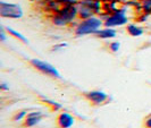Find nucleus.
Masks as SVG:
<instances>
[{
	"mask_svg": "<svg viewBox=\"0 0 151 128\" xmlns=\"http://www.w3.org/2000/svg\"><path fill=\"white\" fill-rule=\"evenodd\" d=\"M78 16V9L76 5H64L52 16V23L56 26H66Z\"/></svg>",
	"mask_w": 151,
	"mask_h": 128,
	"instance_id": "1",
	"label": "nucleus"
},
{
	"mask_svg": "<svg viewBox=\"0 0 151 128\" xmlns=\"http://www.w3.org/2000/svg\"><path fill=\"white\" fill-rule=\"evenodd\" d=\"M102 25H104V22L97 16H92L90 18L82 19L75 27V35L83 36L88 34H96Z\"/></svg>",
	"mask_w": 151,
	"mask_h": 128,
	"instance_id": "2",
	"label": "nucleus"
},
{
	"mask_svg": "<svg viewBox=\"0 0 151 128\" xmlns=\"http://www.w3.org/2000/svg\"><path fill=\"white\" fill-rule=\"evenodd\" d=\"M76 6L78 9V17L81 19L96 16V14L101 10L100 0H80Z\"/></svg>",
	"mask_w": 151,
	"mask_h": 128,
	"instance_id": "3",
	"label": "nucleus"
},
{
	"mask_svg": "<svg viewBox=\"0 0 151 128\" xmlns=\"http://www.w3.org/2000/svg\"><path fill=\"white\" fill-rule=\"evenodd\" d=\"M24 13L19 5L0 1V16L2 18H12V19H19L22 18Z\"/></svg>",
	"mask_w": 151,
	"mask_h": 128,
	"instance_id": "4",
	"label": "nucleus"
},
{
	"mask_svg": "<svg viewBox=\"0 0 151 128\" xmlns=\"http://www.w3.org/2000/svg\"><path fill=\"white\" fill-rule=\"evenodd\" d=\"M30 65L33 68H35L37 70L41 72L42 74H45L47 76H50L53 78H61L60 73L58 72V69L56 67H53L51 64L43 61L41 59H37V58H33L30 60Z\"/></svg>",
	"mask_w": 151,
	"mask_h": 128,
	"instance_id": "5",
	"label": "nucleus"
},
{
	"mask_svg": "<svg viewBox=\"0 0 151 128\" xmlns=\"http://www.w3.org/2000/svg\"><path fill=\"white\" fill-rule=\"evenodd\" d=\"M127 24V16L125 14V10H115L111 15L107 16L104 26L105 27H115V26H122Z\"/></svg>",
	"mask_w": 151,
	"mask_h": 128,
	"instance_id": "6",
	"label": "nucleus"
},
{
	"mask_svg": "<svg viewBox=\"0 0 151 128\" xmlns=\"http://www.w3.org/2000/svg\"><path fill=\"white\" fill-rule=\"evenodd\" d=\"M83 97L90 102L92 106H102V104L108 102V95L105 92L99 90L85 92V93H83Z\"/></svg>",
	"mask_w": 151,
	"mask_h": 128,
	"instance_id": "7",
	"label": "nucleus"
},
{
	"mask_svg": "<svg viewBox=\"0 0 151 128\" xmlns=\"http://www.w3.org/2000/svg\"><path fill=\"white\" fill-rule=\"evenodd\" d=\"M43 117H45V114L41 111H30V112H27L26 117L24 118L22 126L25 128L34 127V126L40 124V121L43 119Z\"/></svg>",
	"mask_w": 151,
	"mask_h": 128,
	"instance_id": "8",
	"label": "nucleus"
},
{
	"mask_svg": "<svg viewBox=\"0 0 151 128\" xmlns=\"http://www.w3.org/2000/svg\"><path fill=\"white\" fill-rule=\"evenodd\" d=\"M75 124V118L69 112L63 111L56 117V126L58 128H70Z\"/></svg>",
	"mask_w": 151,
	"mask_h": 128,
	"instance_id": "9",
	"label": "nucleus"
},
{
	"mask_svg": "<svg viewBox=\"0 0 151 128\" xmlns=\"http://www.w3.org/2000/svg\"><path fill=\"white\" fill-rule=\"evenodd\" d=\"M117 32L111 27H105V29H100V30L94 34L98 39H102V40H108V39H113L116 36Z\"/></svg>",
	"mask_w": 151,
	"mask_h": 128,
	"instance_id": "10",
	"label": "nucleus"
},
{
	"mask_svg": "<svg viewBox=\"0 0 151 128\" xmlns=\"http://www.w3.org/2000/svg\"><path fill=\"white\" fill-rule=\"evenodd\" d=\"M126 32H127L129 35L136 38V36H141L144 33V30L136 24H127L126 25Z\"/></svg>",
	"mask_w": 151,
	"mask_h": 128,
	"instance_id": "11",
	"label": "nucleus"
},
{
	"mask_svg": "<svg viewBox=\"0 0 151 128\" xmlns=\"http://www.w3.org/2000/svg\"><path fill=\"white\" fill-rule=\"evenodd\" d=\"M5 30H6V32L8 33L9 36H13L14 39L18 40V41H21V42H23V43L29 44V40L25 38L22 33H19V32H17V31L13 30V29H10V27H5Z\"/></svg>",
	"mask_w": 151,
	"mask_h": 128,
	"instance_id": "12",
	"label": "nucleus"
},
{
	"mask_svg": "<svg viewBox=\"0 0 151 128\" xmlns=\"http://www.w3.org/2000/svg\"><path fill=\"white\" fill-rule=\"evenodd\" d=\"M41 102H43L45 106L49 107V108H51V110H59L61 109V104L59 103H57L56 101H53V100H50V99H47V98H43V97H41Z\"/></svg>",
	"mask_w": 151,
	"mask_h": 128,
	"instance_id": "13",
	"label": "nucleus"
},
{
	"mask_svg": "<svg viewBox=\"0 0 151 128\" xmlns=\"http://www.w3.org/2000/svg\"><path fill=\"white\" fill-rule=\"evenodd\" d=\"M27 110H22V111H18V112H16L14 116H13V118H12V120L13 121H21V120H24V118L26 117V114H27Z\"/></svg>",
	"mask_w": 151,
	"mask_h": 128,
	"instance_id": "14",
	"label": "nucleus"
},
{
	"mask_svg": "<svg viewBox=\"0 0 151 128\" xmlns=\"http://www.w3.org/2000/svg\"><path fill=\"white\" fill-rule=\"evenodd\" d=\"M142 8L147 14H151V0H143L142 1Z\"/></svg>",
	"mask_w": 151,
	"mask_h": 128,
	"instance_id": "15",
	"label": "nucleus"
},
{
	"mask_svg": "<svg viewBox=\"0 0 151 128\" xmlns=\"http://www.w3.org/2000/svg\"><path fill=\"white\" fill-rule=\"evenodd\" d=\"M119 48H121V43H119V42H111V43L109 44V50L114 53L117 52V51L119 50Z\"/></svg>",
	"mask_w": 151,
	"mask_h": 128,
	"instance_id": "16",
	"label": "nucleus"
},
{
	"mask_svg": "<svg viewBox=\"0 0 151 128\" xmlns=\"http://www.w3.org/2000/svg\"><path fill=\"white\" fill-rule=\"evenodd\" d=\"M143 127L144 128H151V113L144 117L143 120Z\"/></svg>",
	"mask_w": 151,
	"mask_h": 128,
	"instance_id": "17",
	"label": "nucleus"
},
{
	"mask_svg": "<svg viewBox=\"0 0 151 128\" xmlns=\"http://www.w3.org/2000/svg\"><path fill=\"white\" fill-rule=\"evenodd\" d=\"M56 1L64 5H77L80 0H56Z\"/></svg>",
	"mask_w": 151,
	"mask_h": 128,
	"instance_id": "18",
	"label": "nucleus"
},
{
	"mask_svg": "<svg viewBox=\"0 0 151 128\" xmlns=\"http://www.w3.org/2000/svg\"><path fill=\"white\" fill-rule=\"evenodd\" d=\"M0 39H1V41H2V42H4V41H6V30H5V27H1Z\"/></svg>",
	"mask_w": 151,
	"mask_h": 128,
	"instance_id": "19",
	"label": "nucleus"
},
{
	"mask_svg": "<svg viewBox=\"0 0 151 128\" xmlns=\"http://www.w3.org/2000/svg\"><path fill=\"white\" fill-rule=\"evenodd\" d=\"M65 46H67V43H60V44H56L55 46H53L52 51H56V50H58V49H60V48H65Z\"/></svg>",
	"mask_w": 151,
	"mask_h": 128,
	"instance_id": "20",
	"label": "nucleus"
},
{
	"mask_svg": "<svg viewBox=\"0 0 151 128\" xmlns=\"http://www.w3.org/2000/svg\"><path fill=\"white\" fill-rule=\"evenodd\" d=\"M0 89H1V90H4V91H8L9 90V86L6 85L5 83H2L1 85H0Z\"/></svg>",
	"mask_w": 151,
	"mask_h": 128,
	"instance_id": "21",
	"label": "nucleus"
}]
</instances>
